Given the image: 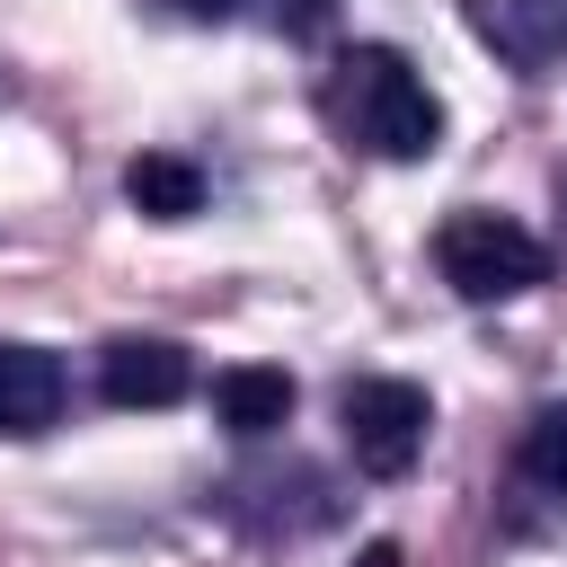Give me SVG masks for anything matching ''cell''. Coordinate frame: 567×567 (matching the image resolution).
Returning a JSON list of instances; mask_svg holds the SVG:
<instances>
[{
    "instance_id": "obj_11",
    "label": "cell",
    "mask_w": 567,
    "mask_h": 567,
    "mask_svg": "<svg viewBox=\"0 0 567 567\" xmlns=\"http://www.w3.org/2000/svg\"><path fill=\"white\" fill-rule=\"evenodd\" d=\"M354 567H399V540H363V558Z\"/></svg>"
},
{
    "instance_id": "obj_2",
    "label": "cell",
    "mask_w": 567,
    "mask_h": 567,
    "mask_svg": "<svg viewBox=\"0 0 567 567\" xmlns=\"http://www.w3.org/2000/svg\"><path fill=\"white\" fill-rule=\"evenodd\" d=\"M434 266L461 301H514V292L549 284V248L505 213H452L434 230Z\"/></svg>"
},
{
    "instance_id": "obj_1",
    "label": "cell",
    "mask_w": 567,
    "mask_h": 567,
    "mask_svg": "<svg viewBox=\"0 0 567 567\" xmlns=\"http://www.w3.org/2000/svg\"><path fill=\"white\" fill-rule=\"evenodd\" d=\"M328 106H337L346 142H363L372 159H425L443 142V106L399 44H354L328 80Z\"/></svg>"
},
{
    "instance_id": "obj_7",
    "label": "cell",
    "mask_w": 567,
    "mask_h": 567,
    "mask_svg": "<svg viewBox=\"0 0 567 567\" xmlns=\"http://www.w3.org/2000/svg\"><path fill=\"white\" fill-rule=\"evenodd\" d=\"M213 416H221L239 443L275 434V425L292 416V372H284V363H230V372H213Z\"/></svg>"
},
{
    "instance_id": "obj_13",
    "label": "cell",
    "mask_w": 567,
    "mask_h": 567,
    "mask_svg": "<svg viewBox=\"0 0 567 567\" xmlns=\"http://www.w3.org/2000/svg\"><path fill=\"white\" fill-rule=\"evenodd\" d=\"M558 204H567V177H558Z\"/></svg>"
},
{
    "instance_id": "obj_10",
    "label": "cell",
    "mask_w": 567,
    "mask_h": 567,
    "mask_svg": "<svg viewBox=\"0 0 567 567\" xmlns=\"http://www.w3.org/2000/svg\"><path fill=\"white\" fill-rule=\"evenodd\" d=\"M328 9H337V0H266V18H275L284 35H319V27H328Z\"/></svg>"
},
{
    "instance_id": "obj_5",
    "label": "cell",
    "mask_w": 567,
    "mask_h": 567,
    "mask_svg": "<svg viewBox=\"0 0 567 567\" xmlns=\"http://www.w3.org/2000/svg\"><path fill=\"white\" fill-rule=\"evenodd\" d=\"M97 390H106L115 408H177V399L195 390V363H186V346H168V337H115V346L97 354Z\"/></svg>"
},
{
    "instance_id": "obj_8",
    "label": "cell",
    "mask_w": 567,
    "mask_h": 567,
    "mask_svg": "<svg viewBox=\"0 0 567 567\" xmlns=\"http://www.w3.org/2000/svg\"><path fill=\"white\" fill-rule=\"evenodd\" d=\"M124 195H133V213H151V221H195V213H204V168L177 159V151H142V159L124 168Z\"/></svg>"
},
{
    "instance_id": "obj_4",
    "label": "cell",
    "mask_w": 567,
    "mask_h": 567,
    "mask_svg": "<svg viewBox=\"0 0 567 567\" xmlns=\"http://www.w3.org/2000/svg\"><path fill=\"white\" fill-rule=\"evenodd\" d=\"M461 18H470V35H478L496 62H514V71L567 62V0H461Z\"/></svg>"
},
{
    "instance_id": "obj_6",
    "label": "cell",
    "mask_w": 567,
    "mask_h": 567,
    "mask_svg": "<svg viewBox=\"0 0 567 567\" xmlns=\"http://www.w3.org/2000/svg\"><path fill=\"white\" fill-rule=\"evenodd\" d=\"M62 416V363L44 346L0 337V434H44Z\"/></svg>"
},
{
    "instance_id": "obj_9",
    "label": "cell",
    "mask_w": 567,
    "mask_h": 567,
    "mask_svg": "<svg viewBox=\"0 0 567 567\" xmlns=\"http://www.w3.org/2000/svg\"><path fill=\"white\" fill-rule=\"evenodd\" d=\"M514 461H523V478H532V487L567 496V399H558V408H540V416L523 425V452H514Z\"/></svg>"
},
{
    "instance_id": "obj_12",
    "label": "cell",
    "mask_w": 567,
    "mask_h": 567,
    "mask_svg": "<svg viewBox=\"0 0 567 567\" xmlns=\"http://www.w3.org/2000/svg\"><path fill=\"white\" fill-rule=\"evenodd\" d=\"M177 9H186V18H230L239 0H177Z\"/></svg>"
},
{
    "instance_id": "obj_3",
    "label": "cell",
    "mask_w": 567,
    "mask_h": 567,
    "mask_svg": "<svg viewBox=\"0 0 567 567\" xmlns=\"http://www.w3.org/2000/svg\"><path fill=\"white\" fill-rule=\"evenodd\" d=\"M337 425H346V452H354V470H363V478H408V470H416V452H425L434 408H425V390H416V381L372 372V381H346Z\"/></svg>"
}]
</instances>
